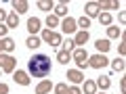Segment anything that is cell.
I'll return each mask as SVG.
<instances>
[{
	"instance_id": "cell-11",
	"label": "cell",
	"mask_w": 126,
	"mask_h": 94,
	"mask_svg": "<svg viewBox=\"0 0 126 94\" xmlns=\"http://www.w3.org/2000/svg\"><path fill=\"white\" fill-rule=\"evenodd\" d=\"M97 4H99L101 11H113V9H118V0H101Z\"/></svg>"
},
{
	"instance_id": "cell-15",
	"label": "cell",
	"mask_w": 126,
	"mask_h": 94,
	"mask_svg": "<svg viewBox=\"0 0 126 94\" xmlns=\"http://www.w3.org/2000/svg\"><path fill=\"white\" fill-rule=\"evenodd\" d=\"M19 25V17H17V13H9L6 15V27H17Z\"/></svg>"
},
{
	"instance_id": "cell-25",
	"label": "cell",
	"mask_w": 126,
	"mask_h": 94,
	"mask_svg": "<svg viewBox=\"0 0 126 94\" xmlns=\"http://www.w3.org/2000/svg\"><path fill=\"white\" fill-rule=\"evenodd\" d=\"M107 36L109 38H118V36H122V29L120 27H107Z\"/></svg>"
},
{
	"instance_id": "cell-23",
	"label": "cell",
	"mask_w": 126,
	"mask_h": 94,
	"mask_svg": "<svg viewBox=\"0 0 126 94\" xmlns=\"http://www.w3.org/2000/svg\"><path fill=\"white\" fill-rule=\"evenodd\" d=\"M124 67H126L124 59H116V61H111V69H113V71H122Z\"/></svg>"
},
{
	"instance_id": "cell-2",
	"label": "cell",
	"mask_w": 126,
	"mask_h": 94,
	"mask_svg": "<svg viewBox=\"0 0 126 94\" xmlns=\"http://www.w3.org/2000/svg\"><path fill=\"white\" fill-rule=\"evenodd\" d=\"M72 59L76 61V65H78L80 69H86V67H88V52H86L84 48H76V50L72 52Z\"/></svg>"
},
{
	"instance_id": "cell-27",
	"label": "cell",
	"mask_w": 126,
	"mask_h": 94,
	"mask_svg": "<svg viewBox=\"0 0 126 94\" xmlns=\"http://www.w3.org/2000/svg\"><path fill=\"white\" fill-rule=\"evenodd\" d=\"M53 2H48V0H40V2H38V9H42V11H50L53 9Z\"/></svg>"
},
{
	"instance_id": "cell-33",
	"label": "cell",
	"mask_w": 126,
	"mask_h": 94,
	"mask_svg": "<svg viewBox=\"0 0 126 94\" xmlns=\"http://www.w3.org/2000/svg\"><path fill=\"white\" fill-rule=\"evenodd\" d=\"M0 94H9V86L6 84H0Z\"/></svg>"
},
{
	"instance_id": "cell-36",
	"label": "cell",
	"mask_w": 126,
	"mask_h": 94,
	"mask_svg": "<svg viewBox=\"0 0 126 94\" xmlns=\"http://www.w3.org/2000/svg\"><path fill=\"white\" fill-rule=\"evenodd\" d=\"M2 50H4V46H2V40H0V52H2Z\"/></svg>"
},
{
	"instance_id": "cell-19",
	"label": "cell",
	"mask_w": 126,
	"mask_h": 94,
	"mask_svg": "<svg viewBox=\"0 0 126 94\" xmlns=\"http://www.w3.org/2000/svg\"><path fill=\"white\" fill-rule=\"evenodd\" d=\"M63 15H67V4L65 2H59L55 6V17H63Z\"/></svg>"
},
{
	"instance_id": "cell-22",
	"label": "cell",
	"mask_w": 126,
	"mask_h": 94,
	"mask_svg": "<svg viewBox=\"0 0 126 94\" xmlns=\"http://www.w3.org/2000/svg\"><path fill=\"white\" fill-rule=\"evenodd\" d=\"M25 44H27V48H38V46H40L42 42H40V38H36V36H30V38L25 40Z\"/></svg>"
},
{
	"instance_id": "cell-14",
	"label": "cell",
	"mask_w": 126,
	"mask_h": 94,
	"mask_svg": "<svg viewBox=\"0 0 126 94\" xmlns=\"http://www.w3.org/2000/svg\"><path fill=\"white\" fill-rule=\"evenodd\" d=\"M27 29H30L32 34H36V31L40 29V19H36V17L27 19Z\"/></svg>"
},
{
	"instance_id": "cell-7",
	"label": "cell",
	"mask_w": 126,
	"mask_h": 94,
	"mask_svg": "<svg viewBox=\"0 0 126 94\" xmlns=\"http://www.w3.org/2000/svg\"><path fill=\"white\" fill-rule=\"evenodd\" d=\"M13 80L17 82L19 86H30V77H27L25 71H19V69H17V71L13 73Z\"/></svg>"
},
{
	"instance_id": "cell-8",
	"label": "cell",
	"mask_w": 126,
	"mask_h": 94,
	"mask_svg": "<svg viewBox=\"0 0 126 94\" xmlns=\"http://www.w3.org/2000/svg\"><path fill=\"white\" fill-rule=\"evenodd\" d=\"M61 29L65 31V34H74V31H76V19L67 17V19H65V21L61 23Z\"/></svg>"
},
{
	"instance_id": "cell-13",
	"label": "cell",
	"mask_w": 126,
	"mask_h": 94,
	"mask_svg": "<svg viewBox=\"0 0 126 94\" xmlns=\"http://www.w3.org/2000/svg\"><path fill=\"white\" fill-rule=\"evenodd\" d=\"M13 9H15V13H25V11L30 9V4H27L25 0H15V2H13Z\"/></svg>"
},
{
	"instance_id": "cell-34",
	"label": "cell",
	"mask_w": 126,
	"mask_h": 94,
	"mask_svg": "<svg viewBox=\"0 0 126 94\" xmlns=\"http://www.w3.org/2000/svg\"><path fill=\"white\" fill-rule=\"evenodd\" d=\"M6 15H9L6 11H2V9H0V23H2V21H6Z\"/></svg>"
},
{
	"instance_id": "cell-4",
	"label": "cell",
	"mask_w": 126,
	"mask_h": 94,
	"mask_svg": "<svg viewBox=\"0 0 126 94\" xmlns=\"http://www.w3.org/2000/svg\"><path fill=\"white\" fill-rule=\"evenodd\" d=\"M42 40L48 42L50 46H59V44H61V36L55 34V31H50V29H44V31H42Z\"/></svg>"
},
{
	"instance_id": "cell-18",
	"label": "cell",
	"mask_w": 126,
	"mask_h": 94,
	"mask_svg": "<svg viewBox=\"0 0 126 94\" xmlns=\"http://www.w3.org/2000/svg\"><path fill=\"white\" fill-rule=\"evenodd\" d=\"M94 84H97V88H101V90H107V88H109V84H111V82H109V77H107V75H101L99 80L94 82Z\"/></svg>"
},
{
	"instance_id": "cell-30",
	"label": "cell",
	"mask_w": 126,
	"mask_h": 94,
	"mask_svg": "<svg viewBox=\"0 0 126 94\" xmlns=\"http://www.w3.org/2000/svg\"><path fill=\"white\" fill-rule=\"evenodd\" d=\"M67 94H82V90L78 86H72V88H67Z\"/></svg>"
},
{
	"instance_id": "cell-26",
	"label": "cell",
	"mask_w": 126,
	"mask_h": 94,
	"mask_svg": "<svg viewBox=\"0 0 126 94\" xmlns=\"http://www.w3.org/2000/svg\"><path fill=\"white\" fill-rule=\"evenodd\" d=\"M46 25H48V27H57V25H59V17L48 15V17H46Z\"/></svg>"
},
{
	"instance_id": "cell-5",
	"label": "cell",
	"mask_w": 126,
	"mask_h": 94,
	"mask_svg": "<svg viewBox=\"0 0 126 94\" xmlns=\"http://www.w3.org/2000/svg\"><path fill=\"white\" fill-rule=\"evenodd\" d=\"M107 59L103 57V54H94V57H90L88 59V67H94V69H101V67H105L107 65Z\"/></svg>"
},
{
	"instance_id": "cell-37",
	"label": "cell",
	"mask_w": 126,
	"mask_h": 94,
	"mask_svg": "<svg viewBox=\"0 0 126 94\" xmlns=\"http://www.w3.org/2000/svg\"><path fill=\"white\" fill-rule=\"evenodd\" d=\"M0 71H2V69H0Z\"/></svg>"
},
{
	"instance_id": "cell-35",
	"label": "cell",
	"mask_w": 126,
	"mask_h": 94,
	"mask_svg": "<svg viewBox=\"0 0 126 94\" xmlns=\"http://www.w3.org/2000/svg\"><path fill=\"white\" fill-rule=\"evenodd\" d=\"M118 50H120V54H124L126 52V44H120V46H118Z\"/></svg>"
},
{
	"instance_id": "cell-29",
	"label": "cell",
	"mask_w": 126,
	"mask_h": 94,
	"mask_svg": "<svg viewBox=\"0 0 126 94\" xmlns=\"http://www.w3.org/2000/svg\"><path fill=\"white\" fill-rule=\"evenodd\" d=\"M55 92L57 94H67V84H57L55 86Z\"/></svg>"
},
{
	"instance_id": "cell-9",
	"label": "cell",
	"mask_w": 126,
	"mask_h": 94,
	"mask_svg": "<svg viewBox=\"0 0 126 94\" xmlns=\"http://www.w3.org/2000/svg\"><path fill=\"white\" fill-rule=\"evenodd\" d=\"M99 4H97V2H88V4H86V17H99Z\"/></svg>"
},
{
	"instance_id": "cell-32",
	"label": "cell",
	"mask_w": 126,
	"mask_h": 94,
	"mask_svg": "<svg viewBox=\"0 0 126 94\" xmlns=\"http://www.w3.org/2000/svg\"><path fill=\"white\" fill-rule=\"evenodd\" d=\"M6 31H9V27L0 23V38H6Z\"/></svg>"
},
{
	"instance_id": "cell-10",
	"label": "cell",
	"mask_w": 126,
	"mask_h": 94,
	"mask_svg": "<svg viewBox=\"0 0 126 94\" xmlns=\"http://www.w3.org/2000/svg\"><path fill=\"white\" fill-rule=\"evenodd\" d=\"M50 88H53L50 80H42L40 84L36 86V94H46V92H50Z\"/></svg>"
},
{
	"instance_id": "cell-17",
	"label": "cell",
	"mask_w": 126,
	"mask_h": 94,
	"mask_svg": "<svg viewBox=\"0 0 126 94\" xmlns=\"http://www.w3.org/2000/svg\"><path fill=\"white\" fill-rule=\"evenodd\" d=\"M94 46H97V50H99V52H107L111 44H109V40H101V38H99V40L94 42Z\"/></svg>"
},
{
	"instance_id": "cell-1",
	"label": "cell",
	"mask_w": 126,
	"mask_h": 94,
	"mask_svg": "<svg viewBox=\"0 0 126 94\" xmlns=\"http://www.w3.org/2000/svg\"><path fill=\"white\" fill-rule=\"evenodd\" d=\"M27 71L34 77H46L50 73V59L46 54H34L27 61Z\"/></svg>"
},
{
	"instance_id": "cell-3",
	"label": "cell",
	"mask_w": 126,
	"mask_h": 94,
	"mask_svg": "<svg viewBox=\"0 0 126 94\" xmlns=\"http://www.w3.org/2000/svg\"><path fill=\"white\" fill-rule=\"evenodd\" d=\"M15 65H17V61H15L11 54H2L0 52V69L4 73H13L15 71Z\"/></svg>"
},
{
	"instance_id": "cell-24",
	"label": "cell",
	"mask_w": 126,
	"mask_h": 94,
	"mask_svg": "<svg viewBox=\"0 0 126 94\" xmlns=\"http://www.w3.org/2000/svg\"><path fill=\"white\" fill-rule=\"evenodd\" d=\"M99 21L103 25H111V15L109 13H99Z\"/></svg>"
},
{
	"instance_id": "cell-31",
	"label": "cell",
	"mask_w": 126,
	"mask_h": 94,
	"mask_svg": "<svg viewBox=\"0 0 126 94\" xmlns=\"http://www.w3.org/2000/svg\"><path fill=\"white\" fill-rule=\"evenodd\" d=\"M74 46H76V44H74V40H67V42H65V50H67V52H72Z\"/></svg>"
},
{
	"instance_id": "cell-6",
	"label": "cell",
	"mask_w": 126,
	"mask_h": 94,
	"mask_svg": "<svg viewBox=\"0 0 126 94\" xmlns=\"http://www.w3.org/2000/svg\"><path fill=\"white\" fill-rule=\"evenodd\" d=\"M67 80L72 82V84H82V82H84V73L78 71V69H69L67 71Z\"/></svg>"
},
{
	"instance_id": "cell-16",
	"label": "cell",
	"mask_w": 126,
	"mask_h": 94,
	"mask_svg": "<svg viewBox=\"0 0 126 94\" xmlns=\"http://www.w3.org/2000/svg\"><path fill=\"white\" fill-rule=\"evenodd\" d=\"M86 42H88V31H86V29L78 31V34H76V40H74V44H86Z\"/></svg>"
},
{
	"instance_id": "cell-28",
	"label": "cell",
	"mask_w": 126,
	"mask_h": 94,
	"mask_svg": "<svg viewBox=\"0 0 126 94\" xmlns=\"http://www.w3.org/2000/svg\"><path fill=\"white\" fill-rule=\"evenodd\" d=\"M76 25H80V27H90V19L82 15V17H80V19L76 21Z\"/></svg>"
},
{
	"instance_id": "cell-12",
	"label": "cell",
	"mask_w": 126,
	"mask_h": 94,
	"mask_svg": "<svg viewBox=\"0 0 126 94\" xmlns=\"http://www.w3.org/2000/svg\"><path fill=\"white\" fill-rule=\"evenodd\" d=\"M57 61L61 63V65H67V63L72 61V52H67V50H59V52H57Z\"/></svg>"
},
{
	"instance_id": "cell-20",
	"label": "cell",
	"mask_w": 126,
	"mask_h": 94,
	"mask_svg": "<svg viewBox=\"0 0 126 94\" xmlns=\"http://www.w3.org/2000/svg\"><path fill=\"white\" fill-rule=\"evenodd\" d=\"M2 46H4L6 52H13L15 50V40L13 38H2Z\"/></svg>"
},
{
	"instance_id": "cell-21",
	"label": "cell",
	"mask_w": 126,
	"mask_h": 94,
	"mask_svg": "<svg viewBox=\"0 0 126 94\" xmlns=\"http://www.w3.org/2000/svg\"><path fill=\"white\" fill-rule=\"evenodd\" d=\"M94 90H97V84L93 80H86L84 82V94H94Z\"/></svg>"
}]
</instances>
